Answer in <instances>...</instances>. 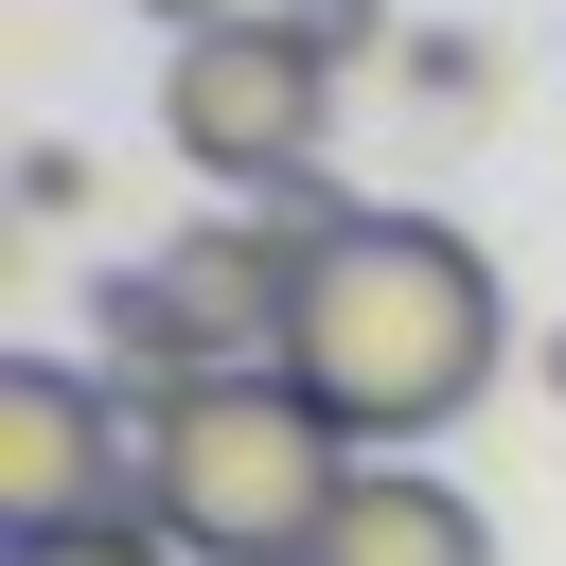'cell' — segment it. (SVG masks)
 <instances>
[{
  "mask_svg": "<svg viewBox=\"0 0 566 566\" xmlns=\"http://www.w3.org/2000/svg\"><path fill=\"white\" fill-rule=\"evenodd\" d=\"M513 354V301L478 265V230L442 212H354L336 248H301V301H283V371L301 407L354 442V460H407L424 424H460Z\"/></svg>",
  "mask_w": 566,
  "mask_h": 566,
  "instance_id": "6da1fadb",
  "label": "cell"
},
{
  "mask_svg": "<svg viewBox=\"0 0 566 566\" xmlns=\"http://www.w3.org/2000/svg\"><path fill=\"white\" fill-rule=\"evenodd\" d=\"M354 495V442L301 407V371H195L142 407V513L195 548V566H301L318 513Z\"/></svg>",
  "mask_w": 566,
  "mask_h": 566,
  "instance_id": "7a4b0ae2",
  "label": "cell"
},
{
  "mask_svg": "<svg viewBox=\"0 0 566 566\" xmlns=\"http://www.w3.org/2000/svg\"><path fill=\"white\" fill-rule=\"evenodd\" d=\"M318 124H336V71H301L283 18H230V35H177V53H159V142H177L195 177H230L248 212H265L283 177H318Z\"/></svg>",
  "mask_w": 566,
  "mask_h": 566,
  "instance_id": "3957f363",
  "label": "cell"
},
{
  "mask_svg": "<svg viewBox=\"0 0 566 566\" xmlns=\"http://www.w3.org/2000/svg\"><path fill=\"white\" fill-rule=\"evenodd\" d=\"M106 513H142V407L71 354H0V531L53 548Z\"/></svg>",
  "mask_w": 566,
  "mask_h": 566,
  "instance_id": "277c9868",
  "label": "cell"
},
{
  "mask_svg": "<svg viewBox=\"0 0 566 566\" xmlns=\"http://www.w3.org/2000/svg\"><path fill=\"white\" fill-rule=\"evenodd\" d=\"M301 566H495V513L460 478H424V460H354V495L318 513Z\"/></svg>",
  "mask_w": 566,
  "mask_h": 566,
  "instance_id": "5b68a950",
  "label": "cell"
},
{
  "mask_svg": "<svg viewBox=\"0 0 566 566\" xmlns=\"http://www.w3.org/2000/svg\"><path fill=\"white\" fill-rule=\"evenodd\" d=\"M88 371H106L124 407H159V389H195V371H212V336H195V318H177V283H159V248L88 283Z\"/></svg>",
  "mask_w": 566,
  "mask_h": 566,
  "instance_id": "8992f818",
  "label": "cell"
},
{
  "mask_svg": "<svg viewBox=\"0 0 566 566\" xmlns=\"http://www.w3.org/2000/svg\"><path fill=\"white\" fill-rule=\"evenodd\" d=\"M265 18H283L301 71H371V53H389V0H265Z\"/></svg>",
  "mask_w": 566,
  "mask_h": 566,
  "instance_id": "52a82bcc",
  "label": "cell"
},
{
  "mask_svg": "<svg viewBox=\"0 0 566 566\" xmlns=\"http://www.w3.org/2000/svg\"><path fill=\"white\" fill-rule=\"evenodd\" d=\"M0 566H195L159 513H106V531H53V548H0Z\"/></svg>",
  "mask_w": 566,
  "mask_h": 566,
  "instance_id": "ba28073f",
  "label": "cell"
},
{
  "mask_svg": "<svg viewBox=\"0 0 566 566\" xmlns=\"http://www.w3.org/2000/svg\"><path fill=\"white\" fill-rule=\"evenodd\" d=\"M478 88H495L478 35H407V106H478Z\"/></svg>",
  "mask_w": 566,
  "mask_h": 566,
  "instance_id": "9c48e42d",
  "label": "cell"
},
{
  "mask_svg": "<svg viewBox=\"0 0 566 566\" xmlns=\"http://www.w3.org/2000/svg\"><path fill=\"white\" fill-rule=\"evenodd\" d=\"M18 212H88V142H18Z\"/></svg>",
  "mask_w": 566,
  "mask_h": 566,
  "instance_id": "30bf717a",
  "label": "cell"
},
{
  "mask_svg": "<svg viewBox=\"0 0 566 566\" xmlns=\"http://www.w3.org/2000/svg\"><path fill=\"white\" fill-rule=\"evenodd\" d=\"M159 35H230V18H265V0H142Z\"/></svg>",
  "mask_w": 566,
  "mask_h": 566,
  "instance_id": "8fae6325",
  "label": "cell"
},
{
  "mask_svg": "<svg viewBox=\"0 0 566 566\" xmlns=\"http://www.w3.org/2000/svg\"><path fill=\"white\" fill-rule=\"evenodd\" d=\"M548 389H566V336H548Z\"/></svg>",
  "mask_w": 566,
  "mask_h": 566,
  "instance_id": "7c38bea8",
  "label": "cell"
}]
</instances>
